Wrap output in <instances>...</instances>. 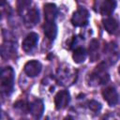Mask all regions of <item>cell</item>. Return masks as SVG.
<instances>
[{
    "instance_id": "obj_12",
    "label": "cell",
    "mask_w": 120,
    "mask_h": 120,
    "mask_svg": "<svg viewBox=\"0 0 120 120\" xmlns=\"http://www.w3.org/2000/svg\"><path fill=\"white\" fill-rule=\"evenodd\" d=\"M43 30L45 36L53 40L57 35V26L54 22H46L43 25Z\"/></svg>"
},
{
    "instance_id": "obj_5",
    "label": "cell",
    "mask_w": 120,
    "mask_h": 120,
    "mask_svg": "<svg viewBox=\"0 0 120 120\" xmlns=\"http://www.w3.org/2000/svg\"><path fill=\"white\" fill-rule=\"evenodd\" d=\"M70 100V96L68 91L62 90L58 92L54 97V105L57 110H62L68 106Z\"/></svg>"
},
{
    "instance_id": "obj_7",
    "label": "cell",
    "mask_w": 120,
    "mask_h": 120,
    "mask_svg": "<svg viewBox=\"0 0 120 120\" xmlns=\"http://www.w3.org/2000/svg\"><path fill=\"white\" fill-rule=\"evenodd\" d=\"M102 96L104 100L110 105V106H114L118 103L119 98H118V94L116 92V90L113 87H108L105 88L102 91Z\"/></svg>"
},
{
    "instance_id": "obj_6",
    "label": "cell",
    "mask_w": 120,
    "mask_h": 120,
    "mask_svg": "<svg viewBox=\"0 0 120 120\" xmlns=\"http://www.w3.org/2000/svg\"><path fill=\"white\" fill-rule=\"evenodd\" d=\"M42 66L38 60H31L24 65L23 70L29 77H36L41 71Z\"/></svg>"
},
{
    "instance_id": "obj_19",
    "label": "cell",
    "mask_w": 120,
    "mask_h": 120,
    "mask_svg": "<svg viewBox=\"0 0 120 120\" xmlns=\"http://www.w3.org/2000/svg\"><path fill=\"white\" fill-rule=\"evenodd\" d=\"M118 72H119V74H120V67H119V68H118Z\"/></svg>"
},
{
    "instance_id": "obj_17",
    "label": "cell",
    "mask_w": 120,
    "mask_h": 120,
    "mask_svg": "<svg viewBox=\"0 0 120 120\" xmlns=\"http://www.w3.org/2000/svg\"><path fill=\"white\" fill-rule=\"evenodd\" d=\"M32 0H16V7L18 12L21 14L30 5H31Z\"/></svg>"
},
{
    "instance_id": "obj_15",
    "label": "cell",
    "mask_w": 120,
    "mask_h": 120,
    "mask_svg": "<svg viewBox=\"0 0 120 120\" xmlns=\"http://www.w3.org/2000/svg\"><path fill=\"white\" fill-rule=\"evenodd\" d=\"M16 51V47H14V44L11 43V42H6V43H3L2 45V48H1V54H2V57L5 58V57H9L11 56Z\"/></svg>"
},
{
    "instance_id": "obj_2",
    "label": "cell",
    "mask_w": 120,
    "mask_h": 120,
    "mask_svg": "<svg viewBox=\"0 0 120 120\" xmlns=\"http://www.w3.org/2000/svg\"><path fill=\"white\" fill-rule=\"evenodd\" d=\"M102 66H103V64H100L98 67H97L96 70L90 75L91 84L93 82H95V85H98V84L107 83V82H109L110 76L105 71V69H104V68Z\"/></svg>"
},
{
    "instance_id": "obj_4",
    "label": "cell",
    "mask_w": 120,
    "mask_h": 120,
    "mask_svg": "<svg viewBox=\"0 0 120 120\" xmlns=\"http://www.w3.org/2000/svg\"><path fill=\"white\" fill-rule=\"evenodd\" d=\"M38 41V35L37 33L32 32V33L28 34L22 41V50L27 53L31 52L36 48Z\"/></svg>"
},
{
    "instance_id": "obj_10",
    "label": "cell",
    "mask_w": 120,
    "mask_h": 120,
    "mask_svg": "<svg viewBox=\"0 0 120 120\" xmlns=\"http://www.w3.org/2000/svg\"><path fill=\"white\" fill-rule=\"evenodd\" d=\"M28 110L34 117L40 118L41 115L43 114V111H44V105H43L42 100H40V99L34 100L30 105H28Z\"/></svg>"
},
{
    "instance_id": "obj_16",
    "label": "cell",
    "mask_w": 120,
    "mask_h": 120,
    "mask_svg": "<svg viewBox=\"0 0 120 120\" xmlns=\"http://www.w3.org/2000/svg\"><path fill=\"white\" fill-rule=\"evenodd\" d=\"M98 42L94 39L91 41L89 46V57L91 61H96L98 58Z\"/></svg>"
},
{
    "instance_id": "obj_1",
    "label": "cell",
    "mask_w": 120,
    "mask_h": 120,
    "mask_svg": "<svg viewBox=\"0 0 120 120\" xmlns=\"http://www.w3.org/2000/svg\"><path fill=\"white\" fill-rule=\"evenodd\" d=\"M14 70L11 67H6L2 69L1 75H0V86L3 93L9 95L14 86Z\"/></svg>"
},
{
    "instance_id": "obj_14",
    "label": "cell",
    "mask_w": 120,
    "mask_h": 120,
    "mask_svg": "<svg viewBox=\"0 0 120 120\" xmlns=\"http://www.w3.org/2000/svg\"><path fill=\"white\" fill-rule=\"evenodd\" d=\"M86 51L82 48V47H78L74 50V52L72 54V58H73V61L77 64H81L82 63L85 58H86Z\"/></svg>"
},
{
    "instance_id": "obj_3",
    "label": "cell",
    "mask_w": 120,
    "mask_h": 120,
    "mask_svg": "<svg viewBox=\"0 0 120 120\" xmlns=\"http://www.w3.org/2000/svg\"><path fill=\"white\" fill-rule=\"evenodd\" d=\"M88 20H89L88 11L83 8H80L73 13L71 18V22L74 26L82 27V26H85L88 23Z\"/></svg>"
},
{
    "instance_id": "obj_18",
    "label": "cell",
    "mask_w": 120,
    "mask_h": 120,
    "mask_svg": "<svg viewBox=\"0 0 120 120\" xmlns=\"http://www.w3.org/2000/svg\"><path fill=\"white\" fill-rule=\"evenodd\" d=\"M88 108H89L92 112H99V111H100V109H101V104H100L99 102L96 101V100H90V101L88 102Z\"/></svg>"
},
{
    "instance_id": "obj_13",
    "label": "cell",
    "mask_w": 120,
    "mask_h": 120,
    "mask_svg": "<svg viewBox=\"0 0 120 120\" xmlns=\"http://www.w3.org/2000/svg\"><path fill=\"white\" fill-rule=\"evenodd\" d=\"M103 26L104 28L106 29V31L110 34H112L114 33L118 27H119V24L117 22V21L113 18H107L105 20H103Z\"/></svg>"
},
{
    "instance_id": "obj_11",
    "label": "cell",
    "mask_w": 120,
    "mask_h": 120,
    "mask_svg": "<svg viewBox=\"0 0 120 120\" xmlns=\"http://www.w3.org/2000/svg\"><path fill=\"white\" fill-rule=\"evenodd\" d=\"M57 15V8L54 4L48 3L44 5V18L46 22H54Z\"/></svg>"
},
{
    "instance_id": "obj_9",
    "label": "cell",
    "mask_w": 120,
    "mask_h": 120,
    "mask_svg": "<svg viewBox=\"0 0 120 120\" xmlns=\"http://www.w3.org/2000/svg\"><path fill=\"white\" fill-rule=\"evenodd\" d=\"M115 0H103V2L99 6V12L103 16H110L114 11L116 8Z\"/></svg>"
},
{
    "instance_id": "obj_8",
    "label": "cell",
    "mask_w": 120,
    "mask_h": 120,
    "mask_svg": "<svg viewBox=\"0 0 120 120\" xmlns=\"http://www.w3.org/2000/svg\"><path fill=\"white\" fill-rule=\"evenodd\" d=\"M39 21L38 11L36 8H32L27 11V13L23 17V22L26 27H33L35 26Z\"/></svg>"
}]
</instances>
